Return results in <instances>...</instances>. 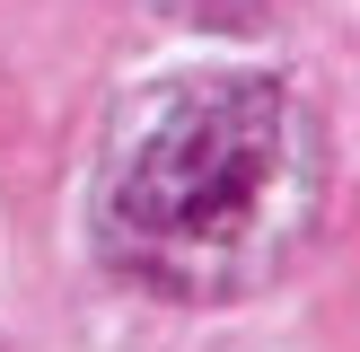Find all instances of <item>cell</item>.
I'll return each instance as SVG.
<instances>
[{
    "label": "cell",
    "mask_w": 360,
    "mask_h": 352,
    "mask_svg": "<svg viewBox=\"0 0 360 352\" xmlns=\"http://www.w3.org/2000/svg\"><path fill=\"white\" fill-rule=\"evenodd\" d=\"M326 150L273 70H185L123 115L97 168V246L158 299H246L308 246Z\"/></svg>",
    "instance_id": "1"
}]
</instances>
